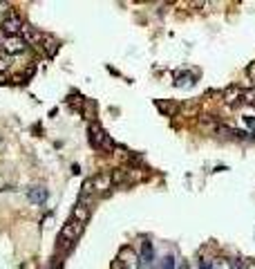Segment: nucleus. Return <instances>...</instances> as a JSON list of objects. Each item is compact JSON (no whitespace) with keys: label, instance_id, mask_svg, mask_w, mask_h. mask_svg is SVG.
<instances>
[{"label":"nucleus","instance_id":"nucleus-17","mask_svg":"<svg viewBox=\"0 0 255 269\" xmlns=\"http://www.w3.org/2000/svg\"><path fill=\"white\" fill-rule=\"evenodd\" d=\"M224 97H226V99H224L226 103H235V99H242V92L237 88H231V90H226V94H224Z\"/></svg>","mask_w":255,"mask_h":269},{"label":"nucleus","instance_id":"nucleus-1","mask_svg":"<svg viewBox=\"0 0 255 269\" xmlns=\"http://www.w3.org/2000/svg\"><path fill=\"white\" fill-rule=\"evenodd\" d=\"M87 135H90V144L94 148H99V151H112V148H114V142H112L110 135L101 128V123L90 121V126H87Z\"/></svg>","mask_w":255,"mask_h":269},{"label":"nucleus","instance_id":"nucleus-6","mask_svg":"<svg viewBox=\"0 0 255 269\" xmlns=\"http://www.w3.org/2000/svg\"><path fill=\"white\" fill-rule=\"evenodd\" d=\"M139 260H141V267H152L154 265V249H152V242L144 240L141 242V251H139Z\"/></svg>","mask_w":255,"mask_h":269},{"label":"nucleus","instance_id":"nucleus-18","mask_svg":"<svg viewBox=\"0 0 255 269\" xmlns=\"http://www.w3.org/2000/svg\"><path fill=\"white\" fill-rule=\"evenodd\" d=\"M242 101L255 103V88H251V90H246V92H242Z\"/></svg>","mask_w":255,"mask_h":269},{"label":"nucleus","instance_id":"nucleus-3","mask_svg":"<svg viewBox=\"0 0 255 269\" xmlns=\"http://www.w3.org/2000/svg\"><path fill=\"white\" fill-rule=\"evenodd\" d=\"M119 265L123 269H141V260H139V251H135L130 245H125L119 249V256H116Z\"/></svg>","mask_w":255,"mask_h":269},{"label":"nucleus","instance_id":"nucleus-10","mask_svg":"<svg viewBox=\"0 0 255 269\" xmlns=\"http://www.w3.org/2000/svg\"><path fill=\"white\" fill-rule=\"evenodd\" d=\"M27 197L34 202V204H43V202L47 200V191H45L43 186H34V189L27 191Z\"/></svg>","mask_w":255,"mask_h":269},{"label":"nucleus","instance_id":"nucleus-13","mask_svg":"<svg viewBox=\"0 0 255 269\" xmlns=\"http://www.w3.org/2000/svg\"><path fill=\"white\" fill-rule=\"evenodd\" d=\"M154 106H157L159 110L166 115V117H173V115L177 113V106H175V103H170V101H154Z\"/></svg>","mask_w":255,"mask_h":269},{"label":"nucleus","instance_id":"nucleus-2","mask_svg":"<svg viewBox=\"0 0 255 269\" xmlns=\"http://www.w3.org/2000/svg\"><path fill=\"white\" fill-rule=\"evenodd\" d=\"M0 27H2V32H5L7 36H20L25 32V27H27V25H25V20L20 18L16 11H9V14L5 16V20H2V25H0Z\"/></svg>","mask_w":255,"mask_h":269},{"label":"nucleus","instance_id":"nucleus-4","mask_svg":"<svg viewBox=\"0 0 255 269\" xmlns=\"http://www.w3.org/2000/svg\"><path fill=\"white\" fill-rule=\"evenodd\" d=\"M83 233V225H78V222L70 220L68 225H63L61 233H58V242L65 247H70L74 242V240H78V235Z\"/></svg>","mask_w":255,"mask_h":269},{"label":"nucleus","instance_id":"nucleus-7","mask_svg":"<svg viewBox=\"0 0 255 269\" xmlns=\"http://www.w3.org/2000/svg\"><path fill=\"white\" fill-rule=\"evenodd\" d=\"M40 49H43L45 54H47L49 59H54L58 54V47H61V43H58L56 38H54L52 34H43V40H40V45H38Z\"/></svg>","mask_w":255,"mask_h":269},{"label":"nucleus","instance_id":"nucleus-5","mask_svg":"<svg viewBox=\"0 0 255 269\" xmlns=\"http://www.w3.org/2000/svg\"><path fill=\"white\" fill-rule=\"evenodd\" d=\"M27 49V40L23 36H7L0 45V52H5L7 56H14V54H20Z\"/></svg>","mask_w":255,"mask_h":269},{"label":"nucleus","instance_id":"nucleus-16","mask_svg":"<svg viewBox=\"0 0 255 269\" xmlns=\"http://www.w3.org/2000/svg\"><path fill=\"white\" fill-rule=\"evenodd\" d=\"M110 175H112V184H123L128 171H123V168H116V171H112Z\"/></svg>","mask_w":255,"mask_h":269},{"label":"nucleus","instance_id":"nucleus-11","mask_svg":"<svg viewBox=\"0 0 255 269\" xmlns=\"http://www.w3.org/2000/svg\"><path fill=\"white\" fill-rule=\"evenodd\" d=\"M90 195H94V182L85 180V182H83V186H81V193H78V202L85 204V202L90 200Z\"/></svg>","mask_w":255,"mask_h":269},{"label":"nucleus","instance_id":"nucleus-12","mask_svg":"<svg viewBox=\"0 0 255 269\" xmlns=\"http://www.w3.org/2000/svg\"><path fill=\"white\" fill-rule=\"evenodd\" d=\"M211 269H233V260L231 258H224V256H219V258H213L211 260Z\"/></svg>","mask_w":255,"mask_h":269},{"label":"nucleus","instance_id":"nucleus-8","mask_svg":"<svg viewBox=\"0 0 255 269\" xmlns=\"http://www.w3.org/2000/svg\"><path fill=\"white\" fill-rule=\"evenodd\" d=\"M92 182H94V193H108L112 189L110 173H99L97 177H92Z\"/></svg>","mask_w":255,"mask_h":269},{"label":"nucleus","instance_id":"nucleus-19","mask_svg":"<svg viewBox=\"0 0 255 269\" xmlns=\"http://www.w3.org/2000/svg\"><path fill=\"white\" fill-rule=\"evenodd\" d=\"M246 74H249V77H253V78H255V63H253V65H251V68H249V70H246Z\"/></svg>","mask_w":255,"mask_h":269},{"label":"nucleus","instance_id":"nucleus-20","mask_svg":"<svg viewBox=\"0 0 255 269\" xmlns=\"http://www.w3.org/2000/svg\"><path fill=\"white\" fill-rule=\"evenodd\" d=\"M5 78H7V74H5V72H0V83H7Z\"/></svg>","mask_w":255,"mask_h":269},{"label":"nucleus","instance_id":"nucleus-9","mask_svg":"<svg viewBox=\"0 0 255 269\" xmlns=\"http://www.w3.org/2000/svg\"><path fill=\"white\" fill-rule=\"evenodd\" d=\"M72 220L85 227L87 222H90V209H87L85 204H81V202H78V204L72 209Z\"/></svg>","mask_w":255,"mask_h":269},{"label":"nucleus","instance_id":"nucleus-14","mask_svg":"<svg viewBox=\"0 0 255 269\" xmlns=\"http://www.w3.org/2000/svg\"><path fill=\"white\" fill-rule=\"evenodd\" d=\"M190 81H193V74L183 72V74H179V77L175 78V85H177V88H186V85H190ZM193 83H195V81H193Z\"/></svg>","mask_w":255,"mask_h":269},{"label":"nucleus","instance_id":"nucleus-15","mask_svg":"<svg viewBox=\"0 0 255 269\" xmlns=\"http://www.w3.org/2000/svg\"><path fill=\"white\" fill-rule=\"evenodd\" d=\"M157 269H177V258H175V256H166V258H161V263L157 265Z\"/></svg>","mask_w":255,"mask_h":269}]
</instances>
